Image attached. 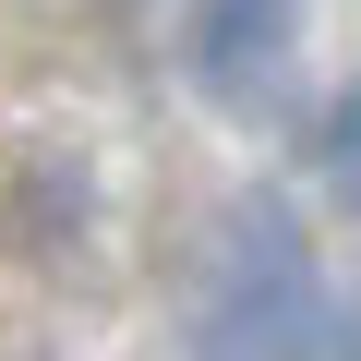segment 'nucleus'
Returning <instances> with one entry per match:
<instances>
[{
	"label": "nucleus",
	"instance_id": "1",
	"mask_svg": "<svg viewBox=\"0 0 361 361\" xmlns=\"http://www.w3.org/2000/svg\"><path fill=\"white\" fill-rule=\"evenodd\" d=\"M325 265L277 193H241L217 217L205 289H193V361H325Z\"/></svg>",
	"mask_w": 361,
	"mask_h": 361
},
{
	"label": "nucleus",
	"instance_id": "4",
	"mask_svg": "<svg viewBox=\"0 0 361 361\" xmlns=\"http://www.w3.org/2000/svg\"><path fill=\"white\" fill-rule=\"evenodd\" d=\"M325 361H361V289H349V301H325Z\"/></svg>",
	"mask_w": 361,
	"mask_h": 361
},
{
	"label": "nucleus",
	"instance_id": "3",
	"mask_svg": "<svg viewBox=\"0 0 361 361\" xmlns=\"http://www.w3.org/2000/svg\"><path fill=\"white\" fill-rule=\"evenodd\" d=\"M325 180H337V205L361 217V85H337V109H325Z\"/></svg>",
	"mask_w": 361,
	"mask_h": 361
},
{
	"label": "nucleus",
	"instance_id": "2",
	"mask_svg": "<svg viewBox=\"0 0 361 361\" xmlns=\"http://www.w3.org/2000/svg\"><path fill=\"white\" fill-rule=\"evenodd\" d=\"M180 61L217 109H277L289 61H301V0H193V25H180Z\"/></svg>",
	"mask_w": 361,
	"mask_h": 361
}]
</instances>
